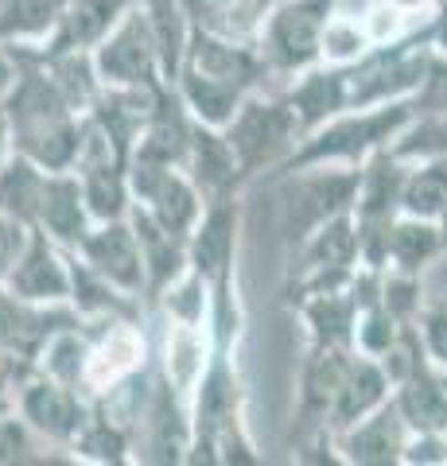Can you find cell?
Returning <instances> with one entry per match:
<instances>
[{
    "label": "cell",
    "mask_w": 447,
    "mask_h": 466,
    "mask_svg": "<svg viewBox=\"0 0 447 466\" xmlns=\"http://www.w3.org/2000/svg\"><path fill=\"white\" fill-rule=\"evenodd\" d=\"M354 350L346 346H311L308 342V358L300 370V435L327 428L330 404L342 385V373L350 366Z\"/></svg>",
    "instance_id": "cell-13"
},
{
    "label": "cell",
    "mask_w": 447,
    "mask_h": 466,
    "mask_svg": "<svg viewBox=\"0 0 447 466\" xmlns=\"http://www.w3.org/2000/svg\"><path fill=\"white\" fill-rule=\"evenodd\" d=\"M90 226H94V218L86 210L78 175L75 171H51L47 191H43V202H39L36 229H43L55 245H63V249H78L82 238L90 233Z\"/></svg>",
    "instance_id": "cell-18"
},
{
    "label": "cell",
    "mask_w": 447,
    "mask_h": 466,
    "mask_svg": "<svg viewBox=\"0 0 447 466\" xmlns=\"http://www.w3.org/2000/svg\"><path fill=\"white\" fill-rule=\"evenodd\" d=\"M412 113L416 109H412L409 97L405 101H385V106L335 113L330 121L315 125L311 133L300 137V144L288 152V159L269 175L265 183L280 179V175H292V171H304V167H327V164L358 167L373 152L389 148V140L401 133V125H405Z\"/></svg>",
    "instance_id": "cell-1"
},
{
    "label": "cell",
    "mask_w": 447,
    "mask_h": 466,
    "mask_svg": "<svg viewBox=\"0 0 447 466\" xmlns=\"http://www.w3.org/2000/svg\"><path fill=\"white\" fill-rule=\"evenodd\" d=\"M90 55H94V70L102 78V86H168L160 39L152 32V20L144 12V5L125 12L121 24Z\"/></svg>",
    "instance_id": "cell-5"
},
{
    "label": "cell",
    "mask_w": 447,
    "mask_h": 466,
    "mask_svg": "<svg viewBox=\"0 0 447 466\" xmlns=\"http://www.w3.org/2000/svg\"><path fill=\"white\" fill-rule=\"evenodd\" d=\"M66 265H70L66 303L75 308V315L82 319V323H117V319H133V323H140V299L137 296L113 288L106 276H97L75 249H66Z\"/></svg>",
    "instance_id": "cell-17"
},
{
    "label": "cell",
    "mask_w": 447,
    "mask_h": 466,
    "mask_svg": "<svg viewBox=\"0 0 447 466\" xmlns=\"http://www.w3.org/2000/svg\"><path fill=\"white\" fill-rule=\"evenodd\" d=\"M128 191H133V207H140L164 229L183 233V238L195 229L198 214H203V195H198V187L183 167L128 159Z\"/></svg>",
    "instance_id": "cell-7"
},
{
    "label": "cell",
    "mask_w": 447,
    "mask_h": 466,
    "mask_svg": "<svg viewBox=\"0 0 447 466\" xmlns=\"http://www.w3.org/2000/svg\"><path fill=\"white\" fill-rule=\"evenodd\" d=\"M183 171L191 175V183L198 187V195L207 198H222V195H241V175H238V159L229 152V144L222 137V128L198 125L191 121V144H187V164Z\"/></svg>",
    "instance_id": "cell-16"
},
{
    "label": "cell",
    "mask_w": 447,
    "mask_h": 466,
    "mask_svg": "<svg viewBox=\"0 0 447 466\" xmlns=\"http://www.w3.org/2000/svg\"><path fill=\"white\" fill-rule=\"evenodd\" d=\"M436 229H440V245H443V253H447V202H443V210L436 214Z\"/></svg>",
    "instance_id": "cell-41"
},
{
    "label": "cell",
    "mask_w": 447,
    "mask_h": 466,
    "mask_svg": "<svg viewBox=\"0 0 447 466\" xmlns=\"http://www.w3.org/2000/svg\"><path fill=\"white\" fill-rule=\"evenodd\" d=\"M335 12L339 0H280V5H272L257 27V51L269 66V78H296L300 70L323 63Z\"/></svg>",
    "instance_id": "cell-3"
},
{
    "label": "cell",
    "mask_w": 447,
    "mask_h": 466,
    "mask_svg": "<svg viewBox=\"0 0 447 466\" xmlns=\"http://www.w3.org/2000/svg\"><path fill=\"white\" fill-rule=\"evenodd\" d=\"M222 137L229 144V152L238 159V175L241 183H261L277 171L288 152L300 144V125L296 113L288 109L284 94H265L253 90L241 97V106L234 109V116L226 121Z\"/></svg>",
    "instance_id": "cell-2"
},
{
    "label": "cell",
    "mask_w": 447,
    "mask_h": 466,
    "mask_svg": "<svg viewBox=\"0 0 447 466\" xmlns=\"http://www.w3.org/2000/svg\"><path fill=\"white\" fill-rule=\"evenodd\" d=\"M140 0H66L55 32L39 43L47 51H94L125 12H133Z\"/></svg>",
    "instance_id": "cell-15"
},
{
    "label": "cell",
    "mask_w": 447,
    "mask_h": 466,
    "mask_svg": "<svg viewBox=\"0 0 447 466\" xmlns=\"http://www.w3.org/2000/svg\"><path fill=\"white\" fill-rule=\"evenodd\" d=\"M24 241H27V226H20V222H12V218L0 214V280L8 276L12 260L20 257Z\"/></svg>",
    "instance_id": "cell-37"
},
{
    "label": "cell",
    "mask_w": 447,
    "mask_h": 466,
    "mask_svg": "<svg viewBox=\"0 0 447 466\" xmlns=\"http://www.w3.org/2000/svg\"><path fill=\"white\" fill-rule=\"evenodd\" d=\"M47 175L39 164H32L20 152H8L0 159V214L32 229L39 218V202L47 191Z\"/></svg>",
    "instance_id": "cell-23"
},
{
    "label": "cell",
    "mask_w": 447,
    "mask_h": 466,
    "mask_svg": "<svg viewBox=\"0 0 447 466\" xmlns=\"http://www.w3.org/2000/svg\"><path fill=\"white\" fill-rule=\"evenodd\" d=\"M405 175L409 164L381 148L373 152L370 159L358 164V191H354V222L358 226H381V222H393L401 214V187H405Z\"/></svg>",
    "instance_id": "cell-14"
},
{
    "label": "cell",
    "mask_w": 447,
    "mask_h": 466,
    "mask_svg": "<svg viewBox=\"0 0 447 466\" xmlns=\"http://www.w3.org/2000/svg\"><path fill=\"white\" fill-rule=\"evenodd\" d=\"M97 276H106L113 288L128 291V296H144V265H140V245L128 218H113V222H94L90 233L75 249Z\"/></svg>",
    "instance_id": "cell-10"
},
{
    "label": "cell",
    "mask_w": 447,
    "mask_h": 466,
    "mask_svg": "<svg viewBox=\"0 0 447 466\" xmlns=\"http://www.w3.org/2000/svg\"><path fill=\"white\" fill-rule=\"evenodd\" d=\"M393 404L409 431H443L447 435V389L443 373L428 361L416 366L405 381L393 385Z\"/></svg>",
    "instance_id": "cell-21"
},
{
    "label": "cell",
    "mask_w": 447,
    "mask_h": 466,
    "mask_svg": "<svg viewBox=\"0 0 447 466\" xmlns=\"http://www.w3.org/2000/svg\"><path fill=\"white\" fill-rule=\"evenodd\" d=\"M292 308L300 311V319H304L311 346H346V350H354L350 339H354L358 303L350 296V284L339 288V291H315V296L296 299Z\"/></svg>",
    "instance_id": "cell-22"
},
{
    "label": "cell",
    "mask_w": 447,
    "mask_h": 466,
    "mask_svg": "<svg viewBox=\"0 0 447 466\" xmlns=\"http://www.w3.org/2000/svg\"><path fill=\"white\" fill-rule=\"evenodd\" d=\"M63 8L66 0H0V43L36 47V43H43L55 32Z\"/></svg>",
    "instance_id": "cell-27"
},
{
    "label": "cell",
    "mask_w": 447,
    "mask_h": 466,
    "mask_svg": "<svg viewBox=\"0 0 447 466\" xmlns=\"http://www.w3.org/2000/svg\"><path fill=\"white\" fill-rule=\"evenodd\" d=\"M16 397V412L39 440H47L55 447H70L82 424L90 420V397L78 389H70L55 377L32 370L24 381L12 389Z\"/></svg>",
    "instance_id": "cell-6"
},
{
    "label": "cell",
    "mask_w": 447,
    "mask_h": 466,
    "mask_svg": "<svg viewBox=\"0 0 447 466\" xmlns=\"http://www.w3.org/2000/svg\"><path fill=\"white\" fill-rule=\"evenodd\" d=\"M443 202H447V159L412 164L409 175H405V187H401V214L436 222Z\"/></svg>",
    "instance_id": "cell-30"
},
{
    "label": "cell",
    "mask_w": 447,
    "mask_h": 466,
    "mask_svg": "<svg viewBox=\"0 0 447 466\" xmlns=\"http://www.w3.org/2000/svg\"><path fill=\"white\" fill-rule=\"evenodd\" d=\"M296 249V268L288 272L304 276V272H335V268H358V229H354V214L342 210L335 218L320 222Z\"/></svg>",
    "instance_id": "cell-20"
},
{
    "label": "cell",
    "mask_w": 447,
    "mask_h": 466,
    "mask_svg": "<svg viewBox=\"0 0 447 466\" xmlns=\"http://www.w3.org/2000/svg\"><path fill=\"white\" fill-rule=\"evenodd\" d=\"M12 82H16V58H12V51L0 43V101L8 97Z\"/></svg>",
    "instance_id": "cell-39"
},
{
    "label": "cell",
    "mask_w": 447,
    "mask_h": 466,
    "mask_svg": "<svg viewBox=\"0 0 447 466\" xmlns=\"http://www.w3.org/2000/svg\"><path fill=\"white\" fill-rule=\"evenodd\" d=\"M381 303L397 323H416V315L424 308V284L416 272H397L381 268Z\"/></svg>",
    "instance_id": "cell-32"
},
{
    "label": "cell",
    "mask_w": 447,
    "mask_h": 466,
    "mask_svg": "<svg viewBox=\"0 0 447 466\" xmlns=\"http://www.w3.org/2000/svg\"><path fill=\"white\" fill-rule=\"evenodd\" d=\"M272 187L280 191L277 226H280L288 245H300L320 222L354 207L358 167H339V164L304 167V171L272 179Z\"/></svg>",
    "instance_id": "cell-4"
},
{
    "label": "cell",
    "mask_w": 447,
    "mask_h": 466,
    "mask_svg": "<svg viewBox=\"0 0 447 466\" xmlns=\"http://www.w3.org/2000/svg\"><path fill=\"white\" fill-rule=\"evenodd\" d=\"M443 389H447V373H443Z\"/></svg>",
    "instance_id": "cell-43"
},
{
    "label": "cell",
    "mask_w": 447,
    "mask_h": 466,
    "mask_svg": "<svg viewBox=\"0 0 447 466\" xmlns=\"http://www.w3.org/2000/svg\"><path fill=\"white\" fill-rule=\"evenodd\" d=\"M416 339L424 346L428 366L447 373V299L421 308V315H416Z\"/></svg>",
    "instance_id": "cell-33"
},
{
    "label": "cell",
    "mask_w": 447,
    "mask_h": 466,
    "mask_svg": "<svg viewBox=\"0 0 447 466\" xmlns=\"http://www.w3.org/2000/svg\"><path fill=\"white\" fill-rule=\"evenodd\" d=\"M128 226L140 245V265H144V303H160V296L187 272V238L171 233L160 222H152L140 207H128Z\"/></svg>",
    "instance_id": "cell-12"
},
{
    "label": "cell",
    "mask_w": 447,
    "mask_h": 466,
    "mask_svg": "<svg viewBox=\"0 0 447 466\" xmlns=\"http://www.w3.org/2000/svg\"><path fill=\"white\" fill-rule=\"evenodd\" d=\"M401 466H447V435L443 431H409Z\"/></svg>",
    "instance_id": "cell-36"
},
{
    "label": "cell",
    "mask_w": 447,
    "mask_h": 466,
    "mask_svg": "<svg viewBox=\"0 0 447 466\" xmlns=\"http://www.w3.org/2000/svg\"><path fill=\"white\" fill-rule=\"evenodd\" d=\"M389 397H393V385H389L385 370L378 366V358H366V354H354L350 366L342 373V385L335 392V404H330V416H327V428L330 431H342L358 424L362 416H370L373 408H381Z\"/></svg>",
    "instance_id": "cell-19"
},
{
    "label": "cell",
    "mask_w": 447,
    "mask_h": 466,
    "mask_svg": "<svg viewBox=\"0 0 447 466\" xmlns=\"http://www.w3.org/2000/svg\"><path fill=\"white\" fill-rule=\"evenodd\" d=\"M0 288L24 303H66V296H70L66 249L32 226L20 257L12 260V268L5 280H0Z\"/></svg>",
    "instance_id": "cell-9"
},
{
    "label": "cell",
    "mask_w": 447,
    "mask_h": 466,
    "mask_svg": "<svg viewBox=\"0 0 447 466\" xmlns=\"http://www.w3.org/2000/svg\"><path fill=\"white\" fill-rule=\"evenodd\" d=\"M66 451H75V459L82 462H109V466H121L133 459V431L121 428V424H113V420H106L102 412H94V404H90V420L82 424V431L75 435V443H70Z\"/></svg>",
    "instance_id": "cell-28"
},
{
    "label": "cell",
    "mask_w": 447,
    "mask_h": 466,
    "mask_svg": "<svg viewBox=\"0 0 447 466\" xmlns=\"http://www.w3.org/2000/svg\"><path fill=\"white\" fill-rule=\"evenodd\" d=\"M412 109L416 113H447V58L432 51L428 66H424V78L421 86L412 90Z\"/></svg>",
    "instance_id": "cell-35"
},
{
    "label": "cell",
    "mask_w": 447,
    "mask_h": 466,
    "mask_svg": "<svg viewBox=\"0 0 447 466\" xmlns=\"http://www.w3.org/2000/svg\"><path fill=\"white\" fill-rule=\"evenodd\" d=\"M401 327H405V323H397V319L385 311L381 299L362 303V308H358V315H354V339H350L354 354L381 358L385 350L393 346V339L401 334Z\"/></svg>",
    "instance_id": "cell-31"
},
{
    "label": "cell",
    "mask_w": 447,
    "mask_h": 466,
    "mask_svg": "<svg viewBox=\"0 0 447 466\" xmlns=\"http://www.w3.org/2000/svg\"><path fill=\"white\" fill-rule=\"evenodd\" d=\"M176 94L183 101V109L191 121L210 125V128H226V121L234 116V109L241 106L245 90L218 78H207L198 70H179L176 75Z\"/></svg>",
    "instance_id": "cell-25"
},
{
    "label": "cell",
    "mask_w": 447,
    "mask_h": 466,
    "mask_svg": "<svg viewBox=\"0 0 447 466\" xmlns=\"http://www.w3.org/2000/svg\"><path fill=\"white\" fill-rule=\"evenodd\" d=\"M12 152V144H8V121H5V109H0V159H5Z\"/></svg>",
    "instance_id": "cell-40"
},
{
    "label": "cell",
    "mask_w": 447,
    "mask_h": 466,
    "mask_svg": "<svg viewBox=\"0 0 447 466\" xmlns=\"http://www.w3.org/2000/svg\"><path fill=\"white\" fill-rule=\"evenodd\" d=\"M179 70H198V75L229 82L245 94L265 90V78H269V66L261 51H257V39H229V35L203 32V27H187Z\"/></svg>",
    "instance_id": "cell-8"
},
{
    "label": "cell",
    "mask_w": 447,
    "mask_h": 466,
    "mask_svg": "<svg viewBox=\"0 0 447 466\" xmlns=\"http://www.w3.org/2000/svg\"><path fill=\"white\" fill-rule=\"evenodd\" d=\"M428 35H432V51L447 58V0H440L436 12L428 16Z\"/></svg>",
    "instance_id": "cell-38"
},
{
    "label": "cell",
    "mask_w": 447,
    "mask_h": 466,
    "mask_svg": "<svg viewBox=\"0 0 447 466\" xmlns=\"http://www.w3.org/2000/svg\"><path fill=\"white\" fill-rule=\"evenodd\" d=\"M405 440H409V428L401 420L393 397H389L358 424L335 431V451H339V462L346 466H401Z\"/></svg>",
    "instance_id": "cell-11"
},
{
    "label": "cell",
    "mask_w": 447,
    "mask_h": 466,
    "mask_svg": "<svg viewBox=\"0 0 447 466\" xmlns=\"http://www.w3.org/2000/svg\"><path fill=\"white\" fill-rule=\"evenodd\" d=\"M32 51L43 63V70H47V78L59 86V94L66 97L70 109L86 113L94 106L97 90H102V78H97V70H94V55L90 51H47V47H39V43Z\"/></svg>",
    "instance_id": "cell-26"
},
{
    "label": "cell",
    "mask_w": 447,
    "mask_h": 466,
    "mask_svg": "<svg viewBox=\"0 0 447 466\" xmlns=\"http://www.w3.org/2000/svg\"><path fill=\"white\" fill-rule=\"evenodd\" d=\"M440 253H443V245H440L436 222H428V218H412V214H397L393 222H389L385 268L421 276Z\"/></svg>",
    "instance_id": "cell-24"
},
{
    "label": "cell",
    "mask_w": 447,
    "mask_h": 466,
    "mask_svg": "<svg viewBox=\"0 0 447 466\" xmlns=\"http://www.w3.org/2000/svg\"><path fill=\"white\" fill-rule=\"evenodd\" d=\"M401 164H428V159H447V113H412L401 133L389 140Z\"/></svg>",
    "instance_id": "cell-29"
},
{
    "label": "cell",
    "mask_w": 447,
    "mask_h": 466,
    "mask_svg": "<svg viewBox=\"0 0 447 466\" xmlns=\"http://www.w3.org/2000/svg\"><path fill=\"white\" fill-rule=\"evenodd\" d=\"M12 408H16V397H12V389H0V416L12 412Z\"/></svg>",
    "instance_id": "cell-42"
},
{
    "label": "cell",
    "mask_w": 447,
    "mask_h": 466,
    "mask_svg": "<svg viewBox=\"0 0 447 466\" xmlns=\"http://www.w3.org/2000/svg\"><path fill=\"white\" fill-rule=\"evenodd\" d=\"M24 462H43V455H36V431L12 408V412L0 416V466H24Z\"/></svg>",
    "instance_id": "cell-34"
}]
</instances>
